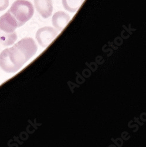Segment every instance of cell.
I'll return each mask as SVG.
<instances>
[{
  "instance_id": "7",
  "label": "cell",
  "mask_w": 146,
  "mask_h": 147,
  "mask_svg": "<svg viewBox=\"0 0 146 147\" xmlns=\"http://www.w3.org/2000/svg\"><path fill=\"white\" fill-rule=\"evenodd\" d=\"M84 0H62L64 8L70 13H76L80 8Z\"/></svg>"
},
{
  "instance_id": "3",
  "label": "cell",
  "mask_w": 146,
  "mask_h": 147,
  "mask_svg": "<svg viewBox=\"0 0 146 147\" xmlns=\"http://www.w3.org/2000/svg\"><path fill=\"white\" fill-rule=\"evenodd\" d=\"M59 31L51 27H45L39 29L36 33V39L40 46L47 47L58 36Z\"/></svg>"
},
{
  "instance_id": "8",
  "label": "cell",
  "mask_w": 146,
  "mask_h": 147,
  "mask_svg": "<svg viewBox=\"0 0 146 147\" xmlns=\"http://www.w3.org/2000/svg\"><path fill=\"white\" fill-rule=\"evenodd\" d=\"M17 40L16 32L11 34H7L0 30V44L4 46H9L14 44Z\"/></svg>"
},
{
  "instance_id": "9",
  "label": "cell",
  "mask_w": 146,
  "mask_h": 147,
  "mask_svg": "<svg viewBox=\"0 0 146 147\" xmlns=\"http://www.w3.org/2000/svg\"><path fill=\"white\" fill-rule=\"evenodd\" d=\"M9 5V0H0V11L6 9Z\"/></svg>"
},
{
  "instance_id": "5",
  "label": "cell",
  "mask_w": 146,
  "mask_h": 147,
  "mask_svg": "<svg viewBox=\"0 0 146 147\" xmlns=\"http://www.w3.org/2000/svg\"><path fill=\"white\" fill-rule=\"evenodd\" d=\"M34 5L36 11L44 18L51 16L54 8L52 0H34Z\"/></svg>"
},
{
  "instance_id": "6",
  "label": "cell",
  "mask_w": 146,
  "mask_h": 147,
  "mask_svg": "<svg viewBox=\"0 0 146 147\" xmlns=\"http://www.w3.org/2000/svg\"><path fill=\"white\" fill-rule=\"evenodd\" d=\"M70 17L64 11H60L55 13L52 17V22L54 27L58 31H62L68 25Z\"/></svg>"
},
{
  "instance_id": "1",
  "label": "cell",
  "mask_w": 146,
  "mask_h": 147,
  "mask_svg": "<svg viewBox=\"0 0 146 147\" xmlns=\"http://www.w3.org/2000/svg\"><path fill=\"white\" fill-rule=\"evenodd\" d=\"M37 50V45L32 38H24L0 54V68L7 73H15L35 55Z\"/></svg>"
},
{
  "instance_id": "2",
  "label": "cell",
  "mask_w": 146,
  "mask_h": 147,
  "mask_svg": "<svg viewBox=\"0 0 146 147\" xmlns=\"http://www.w3.org/2000/svg\"><path fill=\"white\" fill-rule=\"evenodd\" d=\"M9 11L21 26L31 19L34 14L32 4L27 0H16L12 4Z\"/></svg>"
},
{
  "instance_id": "4",
  "label": "cell",
  "mask_w": 146,
  "mask_h": 147,
  "mask_svg": "<svg viewBox=\"0 0 146 147\" xmlns=\"http://www.w3.org/2000/svg\"><path fill=\"white\" fill-rule=\"evenodd\" d=\"M20 27V24L12 15L9 9L0 17V30L5 33H13Z\"/></svg>"
}]
</instances>
